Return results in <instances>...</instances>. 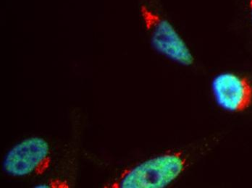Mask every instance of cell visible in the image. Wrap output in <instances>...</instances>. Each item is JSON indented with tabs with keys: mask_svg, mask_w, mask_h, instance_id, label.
<instances>
[{
	"mask_svg": "<svg viewBox=\"0 0 252 188\" xmlns=\"http://www.w3.org/2000/svg\"><path fill=\"white\" fill-rule=\"evenodd\" d=\"M186 161L178 153L150 159L126 170L114 183V188H162L170 185L185 168Z\"/></svg>",
	"mask_w": 252,
	"mask_h": 188,
	"instance_id": "6da1fadb",
	"label": "cell"
},
{
	"mask_svg": "<svg viewBox=\"0 0 252 188\" xmlns=\"http://www.w3.org/2000/svg\"><path fill=\"white\" fill-rule=\"evenodd\" d=\"M48 142L40 137H30L9 150L2 161L4 173L14 177L44 175L52 164Z\"/></svg>",
	"mask_w": 252,
	"mask_h": 188,
	"instance_id": "7a4b0ae2",
	"label": "cell"
},
{
	"mask_svg": "<svg viewBox=\"0 0 252 188\" xmlns=\"http://www.w3.org/2000/svg\"><path fill=\"white\" fill-rule=\"evenodd\" d=\"M140 14L150 33L152 47L158 53L181 65H192L193 55L167 20L145 4L141 6Z\"/></svg>",
	"mask_w": 252,
	"mask_h": 188,
	"instance_id": "3957f363",
	"label": "cell"
},
{
	"mask_svg": "<svg viewBox=\"0 0 252 188\" xmlns=\"http://www.w3.org/2000/svg\"><path fill=\"white\" fill-rule=\"evenodd\" d=\"M217 104L226 111H242L251 105L252 85L246 78L233 73H222L212 84Z\"/></svg>",
	"mask_w": 252,
	"mask_h": 188,
	"instance_id": "277c9868",
	"label": "cell"
},
{
	"mask_svg": "<svg viewBox=\"0 0 252 188\" xmlns=\"http://www.w3.org/2000/svg\"><path fill=\"white\" fill-rule=\"evenodd\" d=\"M68 185L64 182L61 181L59 180H50L45 183H40L36 185L34 188H68Z\"/></svg>",
	"mask_w": 252,
	"mask_h": 188,
	"instance_id": "5b68a950",
	"label": "cell"
},
{
	"mask_svg": "<svg viewBox=\"0 0 252 188\" xmlns=\"http://www.w3.org/2000/svg\"><path fill=\"white\" fill-rule=\"evenodd\" d=\"M250 9H251V13H252V0H250Z\"/></svg>",
	"mask_w": 252,
	"mask_h": 188,
	"instance_id": "8992f818",
	"label": "cell"
}]
</instances>
